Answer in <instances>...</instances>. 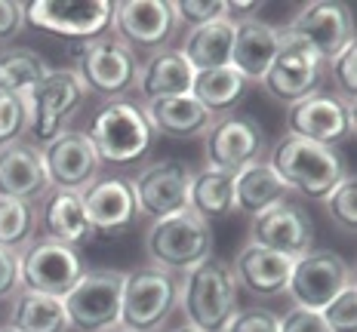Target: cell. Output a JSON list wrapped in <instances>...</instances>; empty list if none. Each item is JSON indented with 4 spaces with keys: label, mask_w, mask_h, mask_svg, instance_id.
Wrapping results in <instances>:
<instances>
[{
    "label": "cell",
    "mask_w": 357,
    "mask_h": 332,
    "mask_svg": "<svg viewBox=\"0 0 357 332\" xmlns=\"http://www.w3.org/2000/svg\"><path fill=\"white\" fill-rule=\"evenodd\" d=\"M268 166L278 173L289 194H302L308 200H324L348 175V164L339 148L308 142L289 132L268 151Z\"/></svg>",
    "instance_id": "obj_1"
},
{
    "label": "cell",
    "mask_w": 357,
    "mask_h": 332,
    "mask_svg": "<svg viewBox=\"0 0 357 332\" xmlns=\"http://www.w3.org/2000/svg\"><path fill=\"white\" fill-rule=\"evenodd\" d=\"M178 308L191 329L225 332L237 314V283L225 258H204L178 280Z\"/></svg>",
    "instance_id": "obj_2"
},
{
    "label": "cell",
    "mask_w": 357,
    "mask_h": 332,
    "mask_svg": "<svg viewBox=\"0 0 357 332\" xmlns=\"http://www.w3.org/2000/svg\"><path fill=\"white\" fill-rule=\"evenodd\" d=\"M102 166H130L142 160L154 145V129L145 111L132 99H111L93 114L86 129Z\"/></svg>",
    "instance_id": "obj_3"
},
{
    "label": "cell",
    "mask_w": 357,
    "mask_h": 332,
    "mask_svg": "<svg viewBox=\"0 0 357 332\" xmlns=\"http://www.w3.org/2000/svg\"><path fill=\"white\" fill-rule=\"evenodd\" d=\"M145 253L154 268L185 274L213 255V225L191 210L158 219L145 231Z\"/></svg>",
    "instance_id": "obj_4"
},
{
    "label": "cell",
    "mask_w": 357,
    "mask_h": 332,
    "mask_svg": "<svg viewBox=\"0 0 357 332\" xmlns=\"http://www.w3.org/2000/svg\"><path fill=\"white\" fill-rule=\"evenodd\" d=\"M178 308V274L154 264L123 271L121 326L130 332H163Z\"/></svg>",
    "instance_id": "obj_5"
},
{
    "label": "cell",
    "mask_w": 357,
    "mask_h": 332,
    "mask_svg": "<svg viewBox=\"0 0 357 332\" xmlns=\"http://www.w3.org/2000/svg\"><path fill=\"white\" fill-rule=\"evenodd\" d=\"M89 99L84 80L77 77L74 68H53L31 93H25V108H28V136L31 145L43 148L56 136L68 129L71 117L84 108Z\"/></svg>",
    "instance_id": "obj_6"
},
{
    "label": "cell",
    "mask_w": 357,
    "mask_h": 332,
    "mask_svg": "<svg viewBox=\"0 0 357 332\" xmlns=\"http://www.w3.org/2000/svg\"><path fill=\"white\" fill-rule=\"evenodd\" d=\"M74 53V71L84 80L89 95H102L105 102L123 99L136 86L139 77V56L114 34H102L96 40L77 43Z\"/></svg>",
    "instance_id": "obj_7"
},
{
    "label": "cell",
    "mask_w": 357,
    "mask_h": 332,
    "mask_svg": "<svg viewBox=\"0 0 357 332\" xmlns=\"http://www.w3.org/2000/svg\"><path fill=\"white\" fill-rule=\"evenodd\" d=\"M121 292H123V271L114 268L84 271V277L62 299L65 314H68V329L108 332L121 326Z\"/></svg>",
    "instance_id": "obj_8"
},
{
    "label": "cell",
    "mask_w": 357,
    "mask_h": 332,
    "mask_svg": "<svg viewBox=\"0 0 357 332\" xmlns=\"http://www.w3.org/2000/svg\"><path fill=\"white\" fill-rule=\"evenodd\" d=\"M84 258L74 246H65L53 237H37L19 253V283L22 290L65 299L68 290L84 277Z\"/></svg>",
    "instance_id": "obj_9"
},
{
    "label": "cell",
    "mask_w": 357,
    "mask_h": 332,
    "mask_svg": "<svg viewBox=\"0 0 357 332\" xmlns=\"http://www.w3.org/2000/svg\"><path fill=\"white\" fill-rule=\"evenodd\" d=\"M287 129H289V136L339 148V145L351 142L357 132L354 102L342 99V95L330 93V90H317V93L299 99L296 105H289Z\"/></svg>",
    "instance_id": "obj_10"
},
{
    "label": "cell",
    "mask_w": 357,
    "mask_h": 332,
    "mask_svg": "<svg viewBox=\"0 0 357 332\" xmlns=\"http://www.w3.org/2000/svg\"><path fill=\"white\" fill-rule=\"evenodd\" d=\"M354 283V271L339 253L333 249H311L293 262L287 292L296 308L324 311L333 299Z\"/></svg>",
    "instance_id": "obj_11"
},
{
    "label": "cell",
    "mask_w": 357,
    "mask_h": 332,
    "mask_svg": "<svg viewBox=\"0 0 357 332\" xmlns=\"http://www.w3.org/2000/svg\"><path fill=\"white\" fill-rule=\"evenodd\" d=\"M326 77V62L314 53L311 47H305L296 37L280 34V49L274 56L271 68L265 71V77L259 80L262 90L278 102H287V105H296L305 95L321 90Z\"/></svg>",
    "instance_id": "obj_12"
},
{
    "label": "cell",
    "mask_w": 357,
    "mask_h": 332,
    "mask_svg": "<svg viewBox=\"0 0 357 332\" xmlns=\"http://www.w3.org/2000/svg\"><path fill=\"white\" fill-rule=\"evenodd\" d=\"M280 34L296 37L305 47H311L324 62L339 56L348 43H354V16L348 3L339 0H311L293 19L280 28Z\"/></svg>",
    "instance_id": "obj_13"
},
{
    "label": "cell",
    "mask_w": 357,
    "mask_h": 332,
    "mask_svg": "<svg viewBox=\"0 0 357 332\" xmlns=\"http://www.w3.org/2000/svg\"><path fill=\"white\" fill-rule=\"evenodd\" d=\"M111 0H34L25 3V22L40 31L62 34L71 40H96L111 31Z\"/></svg>",
    "instance_id": "obj_14"
},
{
    "label": "cell",
    "mask_w": 357,
    "mask_h": 332,
    "mask_svg": "<svg viewBox=\"0 0 357 332\" xmlns=\"http://www.w3.org/2000/svg\"><path fill=\"white\" fill-rule=\"evenodd\" d=\"M176 31L178 19L173 0H117L111 13V34L130 49H167Z\"/></svg>",
    "instance_id": "obj_15"
},
{
    "label": "cell",
    "mask_w": 357,
    "mask_h": 332,
    "mask_svg": "<svg viewBox=\"0 0 357 332\" xmlns=\"http://www.w3.org/2000/svg\"><path fill=\"white\" fill-rule=\"evenodd\" d=\"M265 129L252 117L243 114H222L204 136V160L210 169L237 173V169L265 160Z\"/></svg>",
    "instance_id": "obj_16"
},
{
    "label": "cell",
    "mask_w": 357,
    "mask_h": 332,
    "mask_svg": "<svg viewBox=\"0 0 357 332\" xmlns=\"http://www.w3.org/2000/svg\"><path fill=\"white\" fill-rule=\"evenodd\" d=\"M191 175H195V169L176 157L151 160L148 166H142L136 173V179H130L132 191H136L139 216L158 221L188 210Z\"/></svg>",
    "instance_id": "obj_17"
},
{
    "label": "cell",
    "mask_w": 357,
    "mask_h": 332,
    "mask_svg": "<svg viewBox=\"0 0 357 332\" xmlns=\"http://www.w3.org/2000/svg\"><path fill=\"white\" fill-rule=\"evenodd\" d=\"M40 154L50 188L84 191L102 175V160L96 154L93 142L86 139V132L65 129L50 145H43Z\"/></svg>",
    "instance_id": "obj_18"
},
{
    "label": "cell",
    "mask_w": 357,
    "mask_h": 332,
    "mask_svg": "<svg viewBox=\"0 0 357 332\" xmlns=\"http://www.w3.org/2000/svg\"><path fill=\"white\" fill-rule=\"evenodd\" d=\"M250 243L271 253H280L287 258H302L305 253H311L314 243V221L305 212V206L284 200L271 210H265L262 216L252 219L250 225Z\"/></svg>",
    "instance_id": "obj_19"
},
{
    "label": "cell",
    "mask_w": 357,
    "mask_h": 332,
    "mask_svg": "<svg viewBox=\"0 0 357 332\" xmlns=\"http://www.w3.org/2000/svg\"><path fill=\"white\" fill-rule=\"evenodd\" d=\"M80 194H84V210L93 234L117 237L130 231L132 221L139 219L136 191L126 175H99Z\"/></svg>",
    "instance_id": "obj_20"
},
{
    "label": "cell",
    "mask_w": 357,
    "mask_h": 332,
    "mask_svg": "<svg viewBox=\"0 0 357 332\" xmlns=\"http://www.w3.org/2000/svg\"><path fill=\"white\" fill-rule=\"evenodd\" d=\"M34 206H37V231H43V237H53L74 249L96 237L86 221L84 194L80 191L50 188Z\"/></svg>",
    "instance_id": "obj_21"
},
{
    "label": "cell",
    "mask_w": 357,
    "mask_h": 332,
    "mask_svg": "<svg viewBox=\"0 0 357 332\" xmlns=\"http://www.w3.org/2000/svg\"><path fill=\"white\" fill-rule=\"evenodd\" d=\"M50 191L43 154L31 142H13L0 148V197L37 203Z\"/></svg>",
    "instance_id": "obj_22"
},
{
    "label": "cell",
    "mask_w": 357,
    "mask_h": 332,
    "mask_svg": "<svg viewBox=\"0 0 357 332\" xmlns=\"http://www.w3.org/2000/svg\"><path fill=\"white\" fill-rule=\"evenodd\" d=\"M231 274L237 290H247L256 299H271V295L287 292L289 274H293V258L247 243L234 258Z\"/></svg>",
    "instance_id": "obj_23"
},
{
    "label": "cell",
    "mask_w": 357,
    "mask_h": 332,
    "mask_svg": "<svg viewBox=\"0 0 357 332\" xmlns=\"http://www.w3.org/2000/svg\"><path fill=\"white\" fill-rule=\"evenodd\" d=\"M280 49V28L262 19L234 22V47H231V68L247 84H259L265 71L271 68L274 56Z\"/></svg>",
    "instance_id": "obj_24"
},
{
    "label": "cell",
    "mask_w": 357,
    "mask_h": 332,
    "mask_svg": "<svg viewBox=\"0 0 357 332\" xmlns=\"http://www.w3.org/2000/svg\"><path fill=\"white\" fill-rule=\"evenodd\" d=\"M145 120L151 123L154 136L167 139H200L206 136V129L213 127L215 117L206 111L195 95H173V99H154L142 102Z\"/></svg>",
    "instance_id": "obj_25"
},
{
    "label": "cell",
    "mask_w": 357,
    "mask_h": 332,
    "mask_svg": "<svg viewBox=\"0 0 357 332\" xmlns=\"http://www.w3.org/2000/svg\"><path fill=\"white\" fill-rule=\"evenodd\" d=\"M191 84H195V71L191 65L182 58L176 47L158 49L139 62V77H136V90L142 95V102L154 99H173V95H188Z\"/></svg>",
    "instance_id": "obj_26"
},
{
    "label": "cell",
    "mask_w": 357,
    "mask_h": 332,
    "mask_svg": "<svg viewBox=\"0 0 357 332\" xmlns=\"http://www.w3.org/2000/svg\"><path fill=\"white\" fill-rule=\"evenodd\" d=\"M287 197V184L268 166V160H256V164L234 173V212H241V216L256 219L271 206L284 203Z\"/></svg>",
    "instance_id": "obj_27"
},
{
    "label": "cell",
    "mask_w": 357,
    "mask_h": 332,
    "mask_svg": "<svg viewBox=\"0 0 357 332\" xmlns=\"http://www.w3.org/2000/svg\"><path fill=\"white\" fill-rule=\"evenodd\" d=\"M231 47H234V22L231 19H215L206 25L188 28L182 47H176L182 58L191 65V71H213L225 68L231 62Z\"/></svg>",
    "instance_id": "obj_28"
},
{
    "label": "cell",
    "mask_w": 357,
    "mask_h": 332,
    "mask_svg": "<svg viewBox=\"0 0 357 332\" xmlns=\"http://www.w3.org/2000/svg\"><path fill=\"white\" fill-rule=\"evenodd\" d=\"M6 326H13L16 332H68V314H65L62 299L19 290L10 299Z\"/></svg>",
    "instance_id": "obj_29"
},
{
    "label": "cell",
    "mask_w": 357,
    "mask_h": 332,
    "mask_svg": "<svg viewBox=\"0 0 357 332\" xmlns=\"http://www.w3.org/2000/svg\"><path fill=\"white\" fill-rule=\"evenodd\" d=\"M188 210L197 212L206 221L228 219L234 212V173H222V169H197L191 175L188 188Z\"/></svg>",
    "instance_id": "obj_30"
},
{
    "label": "cell",
    "mask_w": 357,
    "mask_h": 332,
    "mask_svg": "<svg viewBox=\"0 0 357 332\" xmlns=\"http://www.w3.org/2000/svg\"><path fill=\"white\" fill-rule=\"evenodd\" d=\"M247 90H250V84L231 68V65L213 68V71H197L195 84H191V95H195L213 117L231 114V111L243 102Z\"/></svg>",
    "instance_id": "obj_31"
},
{
    "label": "cell",
    "mask_w": 357,
    "mask_h": 332,
    "mask_svg": "<svg viewBox=\"0 0 357 332\" xmlns=\"http://www.w3.org/2000/svg\"><path fill=\"white\" fill-rule=\"evenodd\" d=\"M50 71H53V65L34 49H3L0 53V93L25 95Z\"/></svg>",
    "instance_id": "obj_32"
},
{
    "label": "cell",
    "mask_w": 357,
    "mask_h": 332,
    "mask_svg": "<svg viewBox=\"0 0 357 332\" xmlns=\"http://www.w3.org/2000/svg\"><path fill=\"white\" fill-rule=\"evenodd\" d=\"M37 237V206L28 200L0 197V246L22 253Z\"/></svg>",
    "instance_id": "obj_33"
},
{
    "label": "cell",
    "mask_w": 357,
    "mask_h": 332,
    "mask_svg": "<svg viewBox=\"0 0 357 332\" xmlns=\"http://www.w3.org/2000/svg\"><path fill=\"white\" fill-rule=\"evenodd\" d=\"M324 200H326L330 219L336 221L345 234H354V228H357V179L354 175L348 173L345 179L324 197Z\"/></svg>",
    "instance_id": "obj_34"
},
{
    "label": "cell",
    "mask_w": 357,
    "mask_h": 332,
    "mask_svg": "<svg viewBox=\"0 0 357 332\" xmlns=\"http://www.w3.org/2000/svg\"><path fill=\"white\" fill-rule=\"evenodd\" d=\"M25 136H28L25 95L0 93V148L13 142H25Z\"/></svg>",
    "instance_id": "obj_35"
},
{
    "label": "cell",
    "mask_w": 357,
    "mask_h": 332,
    "mask_svg": "<svg viewBox=\"0 0 357 332\" xmlns=\"http://www.w3.org/2000/svg\"><path fill=\"white\" fill-rule=\"evenodd\" d=\"M326 71H330V80H333V86H336V95L354 102V95H357V40L348 43L339 56H333L330 62H326Z\"/></svg>",
    "instance_id": "obj_36"
},
{
    "label": "cell",
    "mask_w": 357,
    "mask_h": 332,
    "mask_svg": "<svg viewBox=\"0 0 357 332\" xmlns=\"http://www.w3.org/2000/svg\"><path fill=\"white\" fill-rule=\"evenodd\" d=\"M330 332H357V286L351 283L321 311Z\"/></svg>",
    "instance_id": "obj_37"
},
{
    "label": "cell",
    "mask_w": 357,
    "mask_h": 332,
    "mask_svg": "<svg viewBox=\"0 0 357 332\" xmlns=\"http://www.w3.org/2000/svg\"><path fill=\"white\" fill-rule=\"evenodd\" d=\"M225 332H280V314L271 308L252 305V308H237Z\"/></svg>",
    "instance_id": "obj_38"
},
{
    "label": "cell",
    "mask_w": 357,
    "mask_h": 332,
    "mask_svg": "<svg viewBox=\"0 0 357 332\" xmlns=\"http://www.w3.org/2000/svg\"><path fill=\"white\" fill-rule=\"evenodd\" d=\"M173 10L178 25H206L215 19H228V3H204V0H173Z\"/></svg>",
    "instance_id": "obj_39"
},
{
    "label": "cell",
    "mask_w": 357,
    "mask_h": 332,
    "mask_svg": "<svg viewBox=\"0 0 357 332\" xmlns=\"http://www.w3.org/2000/svg\"><path fill=\"white\" fill-rule=\"evenodd\" d=\"M280 332H330V326L324 323L321 311H308V308H289L280 317Z\"/></svg>",
    "instance_id": "obj_40"
},
{
    "label": "cell",
    "mask_w": 357,
    "mask_h": 332,
    "mask_svg": "<svg viewBox=\"0 0 357 332\" xmlns=\"http://www.w3.org/2000/svg\"><path fill=\"white\" fill-rule=\"evenodd\" d=\"M22 28H25V3L0 0V47L16 40Z\"/></svg>",
    "instance_id": "obj_41"
},
{
    "label": "cell",
    "mask_w": 357,
    "mask_h": 332,
    "mask_svg": "<svg viewBox=\"0 0 357 332\" xmlns=\"http://www.w3.org/2000/svg\"><path fill=\"white\" fill-rule=\"evenodd\" d=\"M22 290L19 283V253L0 246V301L13 299Z\"/></svg>",
    "instance_id": "obj_42"
},
{
    "label": "cell",
    "mask_w": 357,
    "mask_h": 332,
    "mask_svg": "<svg viewBox=\"0 0 357 332\" xmlns=\"http://www.w3.org/2000/svg\"><path fill=\"white\" fill-rule=\"evenodd\" d=\"M163 332H197V329H191L188 323H182V326H173V329H163Z\"/></svg>",
    "instance_id": "obj_43"
},
{
    "label": "cell",
    "mask_w": 357,
    "mask_h": 332,
    "mask_svg": "<svg viewBox=\"0 0 357 332\" xmlns=\"http://www.w3.org/2000/svg\"><path fill=\"white\" fill-rule=\"evenodd\" d=\"M108 332H130V329H123V326H114V329H108Z\"/></svg>",
    "instance_id": "obj_44"
},
{
    "label": "cell",
    "mask_w": 357,
    "mask_h": 332,
    "mask_svg": "<svg viewBox=\"0 0 357 332\" xmlns=\"http://www.w3.org/2000/svg\"><path fill=\"white\" fill-rule=\"evenodd\" d=\"M0 332H16V329H13V326H0Z\"/></svg>",
    "instance_id": "obj_45"
}]
</instances>
